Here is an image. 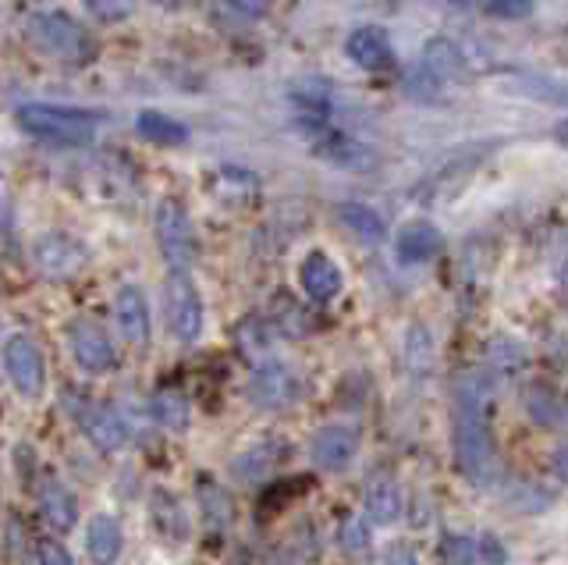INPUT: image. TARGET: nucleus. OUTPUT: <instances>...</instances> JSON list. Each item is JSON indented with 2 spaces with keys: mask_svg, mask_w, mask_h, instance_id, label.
<instances>
[{
  "mask_svg": "<svg viewBox=\"0 0 568 565\" xmlns=\"http://www.w3.org/2000/svg\"><path fill=\"white\" fill-rule=\"evenodd\" d=\"M153 4H160V8H168V11H174V8H182L185 0H153Z\"/></svg>",
  "mask_w": 568,
  "mask_h": 565,
  "instance_id": "nucleus-40",
  "label": "nucleus"
},
{
  "mask_svg": "<svg viewBox=\"0 0 568 565\" xmlns=\"http://www.w3.org/2000/svg\"><path fill=\"white\" fill-rule=\"evenodd\" d=\"M168 327L178 342L192 345L203 334V295L192 285L189 271H171L168 274Z\"/></svg>",
  "mask_w": 568,
  "mask_h": 565,
  "instance_id": "nucleus-5",
  "label": "nucleus"
},
{
  "mask_svg": "<svg viewBox=\"0 0 568 565\" xmlns=\"http://www.w3.org/2000/svg\"><path fill=\"white\" fill-rule=\"evenodd\" d=\"M281 458H288V445H281V441H266V445H256V448H248V452L231 458V476L242 484H260L281 466Z\"/></svg>",
  "mask_w": 568,
  "mask_h": 565,
  "instance_id": "nucleus-15",
  "label": "nucleus"
},
{
  "mask_svg": "<svg viewBox=\"0 0 568 565\" xmlns=\"http://www.w3.org/2000/svg\"><path fill=\"white\" fill-rule=\"evenodd\" d=\"M40 565H75L68 555V547L58 541H43L40 544Z\"/></svg>",
  "mask_w": 568,
  "mask_h": 565,
  "instance_id": "nucleus-35",
  "label": "nucleus"
},
{
  "mask_svg": "<svg viewBox=\"0 0 568 565\" xmlns=\"http://www.w3.org/2000/svg\"><path fill=\"white\" fill-rule=\"evenodd\" d=\"M71 339V352H75V363L85 370V374H106L118 363L114 342L106 339V331L97 327L93 321H75L68 331Z\"/></svg>",
  "mask_w": 568,
  "mask_h": 565,
  "instance_id": "nucleus-12",
  "label": "nucleus"
},
{
  "mask_svg": "<svg viewBox=\"0 0 568 565\" xmlns=\"http://www.w3.org/2000/svg\"><path fill=\"white\" fill-rule=\"evenodd\" d=\"M479 558H487L490 565H501L505 562V547L501 544H497V537H484V541H479Z\"/></svg>",
  "mask_w": 568,
  "mask_h": 565,
  "instance_id": "nucleus-36",
  "label": "nucleus"
},
{
  "mask_svg": "<svg viewBox=\"0 0 568 565\" xmlns=\"http://www.w3.org/2000/svg\"><path fill=\"white\" fill-rule=\"evenodd\" d=\"M29 37L32 43L50 54L53 61L71 64V68H82L97 58V43L89 37V29L71 19L68 11H40L29 19Z\"/></svg>",
  "mask_w": 568,
  "mask_h": 565,
  "instance_id": "nucleus-2",
  "label": "nucleus"
},
{
  "mask_svg": "<svg viewBox=\"0 0 568 565\" xmlns=\"http://www.w3.org/2000/svg\"><path fill=\"white\" fill-rule=\"evenodd\" d=\"M298 285L313 303H331V299L342 292L345 278H342V268H337L327 253L313 250L306 253V260H302V268H298Z\"/></svg>",
  "mask_w": 568,
  "mask_h": 565,
  "instance_id": "nucleus-13",
  "label": "nucleus"
},
{
  "mask_svg": "<svg viewBox=\"0 0 568 565\" xmlns=\"http://www.w3.org/2000/svg\"><path fill=\"white\" fill-rule=\"evenodd\" d=\"M82 4L100 22H124L135 14V0H82Z\"/></svg>",
  "mask_w": 568,
  "mask_h": 565,
  "instance_id": "nucleus-30",
  "label": "nucleus"
},
{
  "mask_svg": "<svg viewBox=\"0 0 568 565\" xmlns=\"http://www.w3.org/2000/svg\"><path fill=\"white\" fill-rule=\"evenodd\" d=\"M4 370L14 384L18 395L36 398L43 392L47 384V363H43V352L36 345L29 334H11L4 342Z\"/></svg>",
  "mask_w": 568,
  "mask_h": 565,
  "instance_id": "nucleus-6",
  "label": "nucleus"
},
{
  "mask_svg": "<svg viewBox=\"0 0 568 565\" xmlns=\"http://www.w3.org/2000/svg\"><path fill=\"white\" fill-rule=\"evenodd\" d=\"M32 260H36V268H40V274L64 281V278H75L85 268V250H82V242H75L64 232H47L36 239Z\"/></svg>",
  "mask_w": 568,
  "mask_h": 565,
  "instance_id": "nucleus-8",
  "label": "nucleus"
},
{
  "mask_svg": "<svg viewBox=\"0 0 568 565\" xmlns=\"http://www.w3.org/2000/svg\"><path fill=\"white\" fill-rule=\"evenodd\" d=\"M440 253V232L430 224V221H413L405 224L398 239H395V256L408 268H416V263H426Z\"/></svg>",
  "mask_w": 568,
  "mask_h": 565,
  "instance_id": "nucleus-16",
  "label": "nucleus"
},
{
  "mask_svg": "<svg viewBox=\"0 0 568 565\" xmlns=\"http://www.w3.org/2000/svg\"><path fill=\"white\" fill-rule=\"evenodd\" d=\"M97 111H79V108H53V103H26L18 108V125L26 132L47 139L58 147H82L97 132Z\"/></svg>",
  "mask_w": 568,
  "mask_h": 565,
  "instance_id": "nucleus-3",
  "label": "nucleus"
},
{
  "mask_svg": "<svg viewBox=\"0 0 568 565\" xmlns=\"http://www.w3.org/2000/svg\"><path fill=\"white\" fill-rule=\"evenodd\" d=\"M263 565H288V562H284V558H277V555H274V558H266Z\"/></svg>",
  "mask_w": 568,
  "mask_h": 565,
  "instance_id": "nucleus-42",
  "label": "nucleus"
},
{
  "mask_svg": "<svg viewBox=\"0 0 568 565\" xmlns=\"http://www.w3.org/2000/svg\"><path fill=\"white\" fill-rule=\"evenodd\" d=\"M455 410H452V441L455 463L473 484L490 487L501 481V463L494 452L490 434V402H494V374L484 366L462 370L455 381Z\"/></svg>",
  "mask_w": 568,
  "mask_h": 565,
  "instance_id": "nucleus-1",
  "label": "nucleus"
},
{
  "mask_svg": "<svg viewBox=\"0 0 568 565\" xmlns=\"http://www.w3.org/2000/svg\"><path fill=\"white\" fill-rule=\"evenodd\" d=\"M40 512H43V519L53 526V529H71L79 523V502H75V494H71L58 476H50V481H43L40 487Z\"/></svg>",
  "mask_w": 568,
  "mask_h": 565,
  "instance_id": "nucleus-17",
  "label": "nucleus"
},
{
  "mask_svg": "<svg viewBox=\"0 0 568 565\" xmlns=\"http://www.w3.org/2000/svg\"><path fill=\"white\" fill-rule=\"evenodd\" d=\"M384 565H416L413 552H405V547H398V552H390Z\"/></svg>",
  "mask_w": 568,
  "mask_h": 565,
  "instance_id": "nucleus-37",
  "label": "nucleus"
},
{
  "mask_svg": "<svg viewBox=\"0 0 568 565\" xmlns=\"http://www.w3.org/2000/svg\"><path fill=\"white\" fill-rule=\"evenodd\" d=\"M526 413L532 416V423H540V427H558L561 416H565V405L555 392H550V387H529Z\"/></svg>",
  "mask_w": 568,
  "mask_h": 565,
  "instance_id": "nucleus-27",
  "label": "nucleus"
},
{
  "mask_svg": "<svg viewBox=\"0 0 568 565\" xmlns=\"http://www.w3.org/2000/svg\"><path fill=\"white\" fill-rule=\"evenodd\" d=\"M150 413L160 427L168 431H189V420H192V410H189V398L182 392H156L150 398Z\"/></svg>",
  "mask_w": 568,
  "mask_h": 565,
  "instance_id": "nucleus-26",
  "label": "nucleus"
},
{
  "mask_svg": "<svg viewBox=\"0 0 568 565\" xmlns=\"http://www.w3.org/2000/svg\"><path fill=\"white\" fill-rule=\"evenodd\" d=\"M355 452H359V434H355L348 423H331V427H320L310 441V463L324 473L345 470Z\"/></svg>",
  "mask_w": 568,
  "mask_h": 565,
  "instance_id": "nucleus-10",
  "label": "nucleus"
},
{
  "mask_svg": "<svg viewBox=\"0 0 568 565\" xmlns=\"http://www.w3.org/2000/svg\"><path fill=\"white\" fill-rule=\"evenodd\" d=\"M555 143L568 150V118H565V121H558V129H555Z\"/></svg>",
  "mask_w": 568,
  "mask_h": 565,
  "instance_id": "nucleus-39",
  "label": "nucleus"
},
{
  "mask_svg": "<svg viewBox=\"0 0 568 565\" xmlns=\"http://www.w3.org/2000/svg\"><path fill=\"white\" fill-rule=\"evenodd\" d=\"M121 547H124V534H121V523L114 516H97L93 523H89L85 552L97 565H114L121 558Z\"/></svg>",
  "mask_w": 568,
  "mask_h": 565,
  "instance_id": "nucleus-18",
  "label": "nucleus"
},
{
  "mask_svg": "<svg viewBox=\"0 0 568 565\" xmlns=\"http://www.w3.org/2000/svg\"><path fill=\"white\" fill-rule=\"evenodd\" d=\"M369 544H373V537H369V523H366L363 516H348L345 526H342V547H345V552H352V555H366V552H369Z\"/></svg>",
  "mask_w": 568,
  "mask_h": 565,
  "instance_id": "nucleus-31",
  "label": "nucleus"
},
{
  "mask_svg": "<svg viewBox=\"0 0 568 565\" xmlns=\"http://www.w3.org/2000/svg\"><path fill=\"white\" fill-rule=\"evenodd\" d=\"M444 562L448 565H476L479 562V544L473 537H444Z\"/></svg>",
  "mask_w": 568,
  "mask_h": 565,
  "instance_id": "nucleus-32",
  "label": "nucleus"
},
{
  "mask_svg": "<svg viewBox=\"0 0 568 565\" xmlns=\"http://www.w3.org/2000/svg\"><path fill=\"white\" fill-rule=\"evenodd\" d=\"M114 316H118V331L129 345H146L150 342V303L146 292L139 285H124L114 299Z\"/></svg>",
  "mask_w": 568,
  "mask_h": 565,
  "instance_id": "nucleus-14",
  "label": "nucleus"
},
{
  "mask_svg": "<svg viewBox=\"0 0 568 565\" xmlns=\"http://www.w3.org/2000/svg\"><path fill=\"white\" fill-rule=\"evenodd\" d=\"M135 132L153 147H182V143H189V129L182 125V121L171 118V114H160V111H142L135 118Z\"/></svg>",
  "mask_w": 568,
  "mask_h": 565,
  "instance_id": "nucleus-20",
  "label": "nucleus"
},
{
  "mask_svg": "<svg viewBox=\"0 0 568 565\" xmlns=\"http://www.w3.org/2000/svg\"><path fill=\"white\" fill-rule=\"evenodd\" d=\"M561 289H565V299H568V263H565V271H561Z\"/></svg>",
  "mask_w": 568,
  "mask_h": 565,
  "instance_id": "nucleus-41",
  "label": "nucleus"
},
{
  "mask_svg": "<svg viewBox=\"0 0 568 565\" xmlns=\"http://www.w3.org/2000/svg\"><path fill=\"white\" fill-rule=\"evenodd\" d=\"M345 54L352 64H359L363 72H390L398 64L395 47H390V37L381 26H359L348 32L345 40Z\"/></svg>",
  "mask_w": 568,
  "mask_h": 565,
  "instance_id": "nucleus-11",
  "label": "nucleus"
},
{
  "mask_svg": "<svg viewBox=\"0 0 568 565\" xmlns=\"http://www.w3.org/2000/svg\"><path fill=\"white\" fill-rule=\"evenodd\" d=\"M337 221H342L355 239L373 242V245L384 242V235H387L384 218L377 214V210L363 206V203H342V206H337Z\"/></svg>",
  "mask_w": 568,
  "mask_h": 565,
  "instance_id": "nucleus-23",
  "label": "nucleus"
},
{
  "mask_svg": "<svg viewBox=\"0 0 568 565\" xmlns=\"http://www.w3.org/2000/svg\"><path fill=\"white\" fill-rule=\"evenodd\" d=\"M555 473H558L561 481L568 484V445H565V448H558V455H555Z\"/></svg>",
  "mask_w": 568,
  "mask_h": 565,
  "instance_id": "nucleus-38",
  "label": "nucleus"
},
{
  "mask_svg": "<svg viewBox=\"0 0 568 565\" xmlns=\"http://www.w3.org/2000/svg\"><path fill=\"white\" fill-rule=\"evenodd\" d=\"M366 516L373 523H395L402 516V491L387 476H377L366 487Z\"/></svg>",
  "mask_w": 568,
  "mask_h": 565,
  "instance_id": "nucleus-25",
  "label": "nucleus"
},
{
  "mask_svg": "<svg viewBox=\"0 0 568 565\" xmlns=\"http://www.w3.org/2000/svg\"><path fill=\"white\" fill-rule=\"evenodd\" d=\"M490 370H497V374H515V370L523 366V349L511 345V342H494L490 345Z\"/></svg>",
  "mask_w": 568,
  "mask_h": 565,
  "instance_id": "nucleus-33",
  "label": "nucleus"
},
{
  "mask_svg": "<svg viewBox=\"0 0 568 565\" xmlns=\"http://www.w3.org/2000/svg\"><path fill=\"white\" fill-rule=\"evenodd\" d=\"M271 11V0H213V22L221 29H248L266 19Z\"/></svg>",
  "mask_w": 568,
  "mask_h": 565,
  "instance_id": "nucleus-19",
  "label": "nucleus"
},
{
  "mask_svg": "<svg viewBox=\"0 0 568 565\" xmlns=\"http://www.w3.org/2000/svg\"><path fill=\"white\" fill-rule=\"evenodd\" d=\"M75 423L100 452H121L124 445H129V437H132L124 416L118 410H111V405H103V402H79L75 405Z\"/></svg>",
  "mask_w": 568,
  "mask_h": 565,
  "instance_id": "nucleus-7",
  "label": "nucleus"
},
{
  "mask_svg": "<svg viewBox=\"0 0 568 565\" xmlns=\"http://www.w3.org/2000/svg\"><path fill=\"white\" fill-rule=\"evenodd\" d=\"M195 491H200V512H203L206 529L224 534V529L231 526V519H235V508H231V498L224 494V487L213 484V481H203V484H195Z\"/></svg>",
  "mask_w": 568,
  "mask_h": 565,
  "instance_id": "nucleus-24",
  "label": "nucleus"
},
{
  "mask_svg": "<svg viewBox=\"0 0 568 565\" xmlns=\"http://www.w3.org/2000/svg\"><path fill=\"white\" fill-rule=\"evenodd\" d=\"M405 363L413 374H426L434 363V339L423 324H413L405 334Z\"/></svg>",
  "mask_w": 568,
  "mask_h": 565,
  "instance_id": "nucleus-28",
  "label": "nucleus"
},
{
  "mask_svg": "<svg viewBox=\"0 0 568 565\" xmlns=\"http://www.w3.org/2000/svg\"><path fill=\"white\" fill-rule=\"evenodd\" d=\"M150 516H153L156 529H160L164 537H171V541H185V537H189V516H185L182 502H178L171 491H164V487H156V491H153Z\"/></svg>",
  "mask_w": 568,
  "mask_h": 565,
  "instance_id": "nucleus-21",
  "label": "nucleus"
},
{
  "mask_svg": "<svg viewBox=\"0 0 568 565\" xmlns=\"http://www.w3.org/2000/svg\"><path fill=\"white\" fill-rule=\"evenodd\" d=\"M153 232H156V245L164 253L171 271H189L195 263V253H200V242H195L192 221L185 214V206L178 200H164L153 214Z\"/></svg>",
  "mask_w": 568,
  "mask_h": 565,
  "instance_id": "nucleus-4",
  "label": "nucleus"
},
{
  "mask_svg": "<svg viewBox=\"0 0 568 565\" xmlns=\"http://www.w3.org/2000/svg\"><path fill=\"white\" fill-rule=\"evenodd\" d=\"M537 0H487V14L490 19H505V22H519L532 11Z\"/></svg>",
  "mask_w": 568,
  "mask_h": 565,
  "instance_id": "nucleus-34",
  "label": "nucleus"
},
{
  "mask_svg": "<svg viewBox=\"0 0 568 565\" xmlns=\"http://www.w3.org/2000/svg\"><path fill=\"white\" fill-rule=\"evenodd\" d=\"M298 392H302L298 377L277 360L260 363L253 381H248V402L260 405V410H281V405H292L298 398Z\"/></svg>",
  "mask_w": 568,
  "mask_h": 565,
  "instance_id": "nucleus-9",
  "label": "nucleus"
},
{
  "mask_svg": "<svg viewBox=\"0 0 568 565\" xmlns=\"http://www.w3.org/2000/svg\"><path fill=\"white\" fill-rule=\"evenodd\" d=\"M423 68L430 75H437L440 82H452V79L466 75V61H462L458 47L452 40H444V37H437V40H430L423 47Z\"/></svg>",
  "mask_w": 568,
  "mask_h": 565,
  "instance_id": "nucleus-22",
  "label": "nucleus"
},
{
  "mask_svg": "<svg viewBox=\"0 0 568 565\" xmlns=\"http://www.w3.org/2000/svg\"><path fill=\"white\" fill-rule=\"evenodd\" d=\"M239 349L253 363L266 360V352H271V324H266V321H245L239 327Z\"/></svg>",
  "mask_w": 568,
  "mask_h": 565,
  "instance_id": "nucleus-29",
  "label": "nucleus"
}]
</instances>
